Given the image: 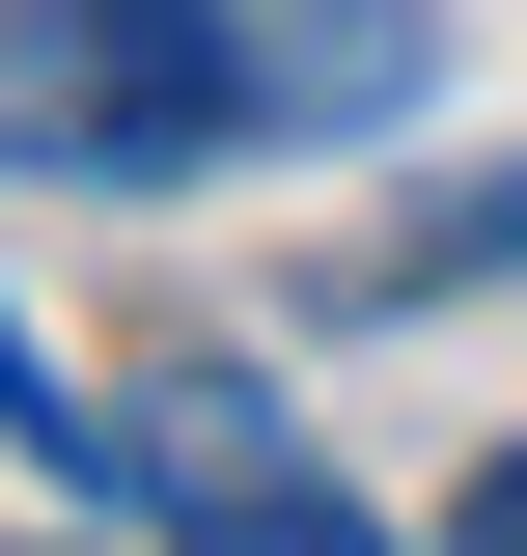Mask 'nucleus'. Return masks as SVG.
Returning a JSON list of instances; mask_svg holds the SVG:
<instances>
[{"mask_svg":"<svg viewBox=\"0 0 527 556\" xmlns=\"http://www.w3.org/2000/svg\"><path fill=\"white\" fill-rule=\"evenodd\" d=\"M0 139L56 195H195L250 139V0H28L0 28Z\"/></svg>","mask_w":527,"mask_h":556,"instance_id":"nucleus-1","label":"nucleus"},{"mask_svg":"<svg viewBox=\"0 0 527 556\" xmlns=\"http://www.w3.org/2000/svg\"><path fill=\"white\" fill-rule=\"evenodd\" d=\"M139 501H167V556H389L361 501L306 473L278 390H139Z\"/></svg>","mask_w":527,"mask_h":556,"instance_id":"nucleus-2","label":"nucleus"},{"mask_svg":"<svg viewBox=\"0 0 527 556\" xmlns=\"http://www.w3.org/2000/svg\"><path fill=\"white\" fill-rule=\"evenodd\" d=\"M445 84V0H250V139H389Z\"/></svg>","mask_w":527,"mask_h":556,"instance_id":"nucleus-3","label":"nucleus"},{"mask_svg":"<svg viewBox=\"0 0 527 556\" xmlns=\"http://www.w3.org/2000/svg\"><path fill=\"white\" fill-rule=\"evenodd\" d=\"M472 556H527V445H500V473H472Z\"/></svg>","mask_w":527,"mask_h":556,"instance_id":"nucleus-4","label":"nucleus"}]
</instances>
